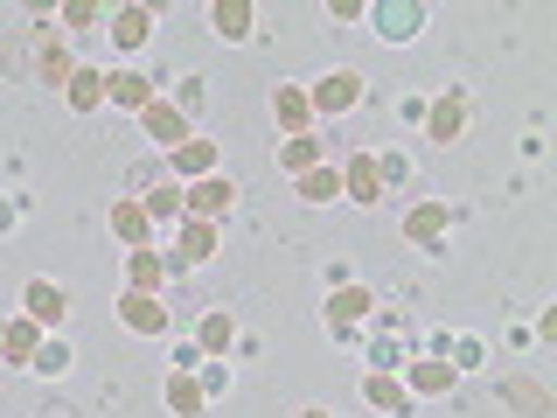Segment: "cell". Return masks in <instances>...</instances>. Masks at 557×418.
I'll use <instances>...</instances> for the list:
<instances>
[{
    "label": "cell",
    "mask_w": 557,
    "mask_h": 418,
    "mask_svg": "<svg viewBox=\"0 0 557 418\" xmlns=\"http://www.w3.org/2000/svg\"><path fill=\"white\" fill-rule=\"evenodd\" d=\"M28 70H35L28 84H49V91H63L70 70H77V63H70V49H63V35L49 28L42 14H35V28H28Z\"/></svg>",
    "instance_id": "6da1fadb"
},
{
    "label": "cell",
    "mask_w": 557,
    "mask_h": 418,
    "mask_svg": "<svg viewBox=\"0 0 557 418\" xmlns=\"http://www.w3.org/2000/svg\"><path fill=\"white\" fill-rule=\"evenodd\" d=\"M237 196L244 188L231 182V174H202V182H188L182 188V217H202V223H223L237 209Z\"/></svg>",
    "instance_id": "7a4b0ae2"
},
{
    "label": "cell",
    "mask_w": 557,
    "mask_h": 418,
    "mask_svg": "<svg viewBox=\"0 0 557 418\" xmlns=\"http://www.w3.org/2000/svg\"><path fill=\"white\" fill-rule=\"evenodd\" d=\"M307 104H313V119L356 112V104H362V77H356V70H327L321 84H307Z\"/></svg>",
    "instance_id": "3957f363"
},
{
    "label": "cell",
    "mask_w": 557,
    "mask_h": 418,
    "mask_svg": "<svg viewBox=\"0 0 557 418\" xmlns=\"http://www.w3.org/2000/svg\"><path fill=\"white\" fill-rule=\"evenodd\" d=\"M119 321L133 328V335H168V321H174V307H168V293H119Z\"/></svg>",
    "instance_id": "277c9868"
},
{
    "label": "cell",
    "mask_w": 557,
    "mask_h": 418,
    "mask_svg": "<svg viewBox=\"0 0 557 418\" xmlns=\"http://www.w3.org/2000/svg\"><path fill=\"white\" fill-rule=\"evenodd\" d=\"M22 314L49 335V328H63V321H70V293L57 286V279H28V286H22Z\"/></svg>",
    "instance_id": "5b68a950"
},
{
    "label": "cell",
    "mask_w": 557,
    "mask_h": 418,
    "mask_svg": "<svg viewBox=\"0 0 557 418\" xmlns=\"http://www.w3.org/2000/svg\"><path fill=\"white\" fill-rule=\"evenodd\" d=\"M342 202H356V209H376L383 202L376 153H348V161H342Z\"/></svg>",
    "instance_id": "8992f818"
},
{
    "label": "cell",
    "mask_w": 557,
    "mask_h": 418,
    "mask_svg": "<svg viewBox=\"0 0 557 418\" xmlns=\"http://www.w3.org/2000/svg\"><path fill=\"white\" fill-rule=\"evenodd\" d=\"M133 188H147V217H153V223H182V182H174V174L139 168Z\"/></svg>",
    "instance_id": "52a82bcc"
},
{
    "label": "cell",
    "mask_w": 557,
    "mask_h": 418,
    "mask_svg": "<svg viewBox=\"0 0 557 418\" xmlns=\"http://www.w3.org/2000/svg\"><path fill=\"white\" fill-rule=\"evenodd\" d=\"M112 237H119V244H133V251H147V244H153V217H147V202L112 196Z\"/></svg>",
    "instance_id": "ba28073f"
},
{
    "label": "cell",
    "mask_w": 557,
    "mask_h": 418,
    "mask_svg": "<svg viewBox=\"0 0 557 418\" xmlns=\"http://www.w3.org/2000/svg\"><path fill=\"white\" fill-rule=\"evenodd\" d=\"M139 126H147V139H153V147H161V153H174V147H182V139H196V133H188V119L174 112V104H161V98H153L147 112H139Z\"/></svg>",
    "instance_id": "9c48e42d"
},
{
    "label": "cell",
    "mask_w": 557,
    "mask_h": 418,
    "mask_svg": "<svg viewBox=\"0 0 557 418\" xmlns=\"http://www.w3.org/2000/svg\"><path fill=\"white\" fill-rule=\"evenodd\" d=\"M104 98L126 104V112H147V104H153V77H147V70H112V77H104Z\"/></svg>",
    "instance_id": "30bf717a"
},
{
    "label": "cell",
    "mask_w": 557,
    "mask_h": 418,
    "mask_svg": "<svg viewBox=\"0 0 557 418\" xmlns=\"http://www.w3.org/2000/svg\"><path fill=\"white\" fill-rule=\"evenodd\" d=\"M502 405H516L522 418H550L557 397L544 391V383H530V377H502Z\"/></svg>",
    "instance_id": "8fae6325"
},
{
    "label": "cell",
    "mask_w": 557,
    "mask_h": 418,
    "mask_svg": "<svg viewBox=\"0 0 557 418\" xmlns=\"http://www.w3.org/2000/svg\"><path fill=\"white\" fill-rule=\"evenodd\" d=\"M272 119L286 126V139L293 133H313V104H307L300 84H278V91H272Z\"/></svg>",
    "instance_id": "7c38bea8"
},
{
    "label": "cell",
    "mask_w": 557,
    "mask_h": 418,
    "mask_svg": "<svg viewBox=\"0 0 557 418\" xmlns=\"http://www.w3.org/2000/svg\"><path fill=\"white\" fill-rule=\"evenodd\" d=\"M42 342H49V335L28 321V314H22V321H0V356H8V362H22V370L35 362V348H42Z\"/></svg>",
    "instance_id": "4fadbf2b"
},
{
    "label": "cell",
    "mask_w": 557,
    "mask_h": 418,
    "mask_svg": "<svg viewBox=\"0 0 557 418\" xmlns=\"http://www.w3.org/2000/svg\"><path fill=\"white\" fill-rule=\"evenodd\" d=\"M425 133L440 139V147H453V139L467 133V98H460V91H446V98H440V104L425 112Z\"/></svg>",
    "instance_id": "5bb4252c"
},
{
    "label": "cell",
    "mask_w": 557,
    "mask_h": 418,
    "mask_svg": "<svg viewBox=\"0 0 557 418\" xmlns=\"http://www.w3.org/2000/svg\"><path fill=\"white\" fill-rule=\"evenodd\" d=\"M126 286L133 293H161L168 286V251H153V244L147 251H126Z\"/></svg>",
    "instance_id": "9a60e30c"
},
{
    "label": "cell",
    "mask_w": 557,
    "mask_h": 418,
    "mask_svg": "<svg viewBox=\"0 0 557 418\" xmlns=\"http://www.w3.org/2000/svg\"><path fill=\"white\" fill-rule=\"evenodd\" d=\"M168 174H188V182L216 174V139H182V147L168 153Z\"/></svg>",
    "instance_id": "2e32d148"
},
{
    "label": "cell",
    "mask_w": 557,
    "mask_h": 418,
    "mask_svg": "<svg viewBox=\"0 0 557 418\" xmlns=\"http://www.w3.org/2000/svg\"><path fill=\"white\" fill-rule=\"evenodd\" d=\"M209 22H216L223 42H251V35H258V8H244V0H216Z\"/></svg>",
    "instance_id": "e0dca14e"
},
{
    "label": "cell",
    "mask_w": 557,
    "mask_h": 418,
    "mask_svg": "<svg viewBox=\"0 0 557 418\" xmlns=\"http://www.w3.org/2000/svg\"><path fill=\"white\" fill-rule=\"evenodd\" d=\"M63 104H70V112H98V104H104V70L77 63V70H70V84H63Z\"/></svg>",
    "instance_id": "ac0fdd59"
},
{
    "label": "cell",
    "mask_w": 557,
    "mask_h": 418,
    "mask_svg": "<svg viewBox=\"0 0 557 418\" xmlns=\"http://www.w3.org/2000/svg\"><path fill=\"white\" fill-rule=\"evenodd\" d=\"M321 161H327V147H321L313 133H293V139H278V168H286L293 182H300L307 168H321Z\"/></svg>",
    "instance_id": "d6986e66"
},
{
    "label": "cell",
    "mask_w": 557,
    "mask_h": 418,
    "mask_svg": "<svg viewBox=\"0 0 557 418\" xmlns=\"http://www.w3.org/2000/svg\"><path fill=\"white\" fill-rule=\"evenodd\" d=\"M168 411H174V418H202V411H209L202 383L188 377V370H168Z\"/></svg>",
    "instance_id": "ffe728a7"
},
{
    "label": "cell",
    "mask_w": 557,
    "mask_h": 418,
    "mask_svg": "<svg viewBox=\"0 0 557 418\" xmlns=\"http://www.w3.org/2000/svg\"><path fill=\"white\" fill-rule=\"evenodd\" d=\"M209 258H216V223L182 217V266H209Z\"/></svg>",
    "instance_id": "44dd1931"
},
{
    "label": "cell",
    "mask_w": 557,
    "mask_h": 418,
    "mask_svg": "<svg viewBox=\"0 0 557 418\" xmlns=\"http://www.w3.org/2000/svg\"><path fill=\"white\" fill-rule=\"evenodd\" d=\"M370 307H376V300H370L362 286H335V293H327V328L342 335V328H348V321H362Z\"/></svg>",
    "instance_id": "7402d4cb"
},
{
    "label": "cell",
    "mask_w": 557,
    "mask_h": 418,
    "mask_svg": "<svg viewBox=\"0 0 557 418\" xmlns=\"http://www.w3.org/2000/svg\"><path fill=\"white\" fill-rule=\"evenodd\" d=\"M300 202H313V209H327V202H342V168H307L300 174Z\"/></svg>",
    "instance_id": "603a6c76"
},
{
    "label": "cell",
    "mask_w": 557,
    "mask_h": 418,
    "mask_svg": "<svg viewBox=\"0 0 557 418\" xmlns=\"http://www.w3.org/2000/svg\"><path fill=\"white\" fill-rule=\"evenodd\" d=\"M405 237L411 244H446V202H418L405 217Z\"/></svg>",
    "instance_id": "cb8c5ba5"
},
{
    "label": "cell",
    "mask_w": 557,
    "mask_h": 418,
    "mask_svg": "<svg viewBox=\"0 0 557 418\" xmlns=\"http://www.w3.org/2000/svg\"><path fill=\"white\" fill-rule=\"evenodd\" d=\"M362 397H370L376 411H391V418H411V391L397 377H370V383H362Z\"/></svg>",
    "instance_id": "d4e9b609"
},
{
    "label": "cell",
    "mask_w": 557,
    "mask_h": 418,
    "mask_svg": "<svg viewBox=\"0 0 557 418\" xmlns=\"http://www.w3.org/2000/svg\"><path fill=\"white\" fill-rule=\"evenodd\" d=\"M147 35H153V8H119L112 14V42L119 49H139Z\"/></svg>",
    "instance_id": "484cf974"
},
{
    "label": "cell",
    "mask_w": 557,
    "mask_h": 418,
    "mask_svg": "<svg viewBox=\"0 0 557 418\" xmlns=\"http://www.w3.org/2000/svg\"><path fill=\"white\" fill-rule=\"evenodd\" d=\"M0 70H8V77H35V70H28V28H8V35H0Z\"/></svg>",
    "instance_id": "4316f807"
},
{
    "label": "cell",
    "mask_w": 557,
    "mask_h": 418,
    "mask_svg": "<svg viewBox=\"0 0 557 418\" xmlns=\"http://www.w3.org/2000/svg\"><path fill=\"white\" fill-rule=\"evenodd\" d=\"M453 383H460V362H418V370H411V391H453Z\"/></svg>",
    "instance_id": "83f0119b"
},
{
    "label": "cell",
    "mask_w": 557,
    "mask_h": 418,
    "mask_svg": "<svg viewBox=\"0 0 557 418\" xmlns=\"http://www.w3.org/2000/svg\"><path fill=\"white\" fill-rule=\"evenodd\" d=\"M28 370H35V377H63V370H70V348H63V335L35 348V362H28Z\"/></svg>",
    "instance_id": "f1b7e54d"
},
{
    "label": "cell",
    "mask_w": 557,
    "mask_h": 418,
    "mask_svg": "<svg viewBox=\"0 0 557 418\" xmlns=\"http://www.w3.org/2000/svg\"><path fill=\"white\" fill-rule=\"evenodd\" d=\"M57 22H63V28H98V22H112V14H104L98 0H70V8L57 14Z\"/></svg>",
    "instance_id": "f546056e"
},
{
    "label": "cell",
    "mask_w": 557,
    "mask_h": 418,
    "mask_svg": "<svg viewBox=\"0 0 557 418\" xmlns=\"http://www.w3.org/2000/svg\"><path fill=\"white\" fill-rule=\"evenodd\" d=\"M231 342H237V321H231V314H209V321H202V348H216V356H223Z\"/></svg>",
    "instance_id": "4dcf8cb0"
},
{
    "label": "cell",
    "mask_w": 557,
    "mask_h": 418,
    "mask_svg": "<svg viewBox=\"0 0 557 418\" xmlns=\"http://www.w3.org/2000/svg\"><path fill=\"white\" fill-rule=\"evenodd\" d=\"M376 182H383V188L411 182V161H405V153H376Z\"/></svg>",
    "instance_id": "1f68e13d"
},
{
    "label": "cell",
    "mask_w": 557,
    "mask_h": 418,
    "mask_svg": "<svg viewBox=\"0 0 557 418\" xmlns=\"http://www.w3.org/2000/svg\"><path fill=\"white\" fill-rule=\"evenodd\" d=\"M174 112H182V119L202 112V77H182V104H174Z\"/></svg>",
    "instance_id": "d6a6232c"
},
{
    "label": "cell",
    "mask_w": 557,
    "mask_h": 418,
    "mask_svg": "<svg viewBox=\"0 0 557 418\" xmlns=\"http://www.w3.org/2000/svg\"><path fill=\"white\" fill-rule=\"evenodd\" d=\"M300 418H335V411H327V405H307V411H300Z\"/></svg>",
    "instance_id": "836d02e7"
},
{
    "label": "cell",
    "mask_w": 557,
    "mask_h": 418,
    "mask_svg": "<svg viewBox=\"0 0 557 418\" xmlns=\"http://www.w3.org/2000/svg\"><path fill=\"white\" fill-rule=\"evenodd\" d=\"M42 418H70V411H57V405H49V411H42Z\"/></svg>",
    "instance_id": "e575fe53"
}]
</instances>
